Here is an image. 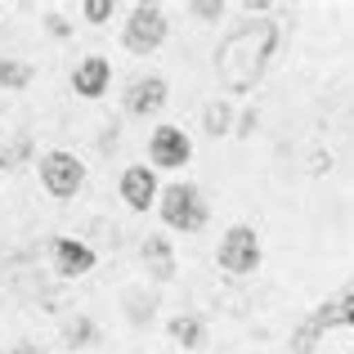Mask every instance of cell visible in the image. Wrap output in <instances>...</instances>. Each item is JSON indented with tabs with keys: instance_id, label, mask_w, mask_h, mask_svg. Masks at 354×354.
<instances>
[{
	"instance_id": "cell-5",
	"label": "cell",
	"mask_w": 354,
	"mask_h": 354,
	"mask_svg": "<svg viewBox=\"0 0 354 354\" xmlns=\"http://www.w3.org/2000/svg\"><path fill=\"white\" fill-rule=\"evenodd\" d=\"M166 32H171V23H166L162 5H135L130 9V23L121 27V45L130 54H153V50H162Z\"/></svg>"
},
{
	"instance_id": "cell-18",
	"label": "cell",
	"mask_w": 354,
	"mask_h": 354,
	"mask_svg": "<svg viewBox=\"0 0 354 354\" xmlns=\"http://www.w3.org/2000/svg\"><path fill=\"white\" fill-rule=\"evenodd\" d=\"M193 9V18H211V23H216V18H225V0H198V5H189Z\"/></svg>"
},
{
	"instance_id": "cell-14",
	"label": "cell",
	"mask_w": 354,
	"mask_h": 354,
	"mask_svg": "<svg viewBox=\"0 0 354 354\" xmlns=\"http://www.w3.org/2000/svg\"><path fill=\"white\" fill-rule=\"evenodd\" d=\"M202 126H207V135H229L234 130V104L229 99H211L207 104V113H202Z\"/></svg>"
},
{
	"instance_id": "cell-12",
	"label": "cell",
	"mask_w": 354,
	"mask_h": 354,
	"mask_svg": "<svg viewBox=\"0 0 354 354\" xmlns=\"http://www.w3.org/2000/svg\"><path fill=\"white\" fill-rule=\"evenodd\" d=\"M139 256H144V265H148V274L153 278H175V251H171V238H157V234H148L144 238V247H139Z\"/></svg>"
},
{
	"instance_id": "cell-21",
	"label": "cell",
	"mask_w": 354,
	"mask_h": 354,
	"mask_svg": "<svg viewBox=\"0 0 354 354\" xmlns=\"http://www.w3.org/2000/svg\"><path fill=\"white\" fill-rule=\"evenodd\" d=\"M9 354H41V350H36V346H14Z\"/></svg>"
},
{
	"instance_id": "cell-10",
	"label": "cell",
	"mask_w": 354,
	"mask_h": 354,
	"mask_svg": "<svg viewBox=\"0 0 354 354\" xmlns=\"http://www.w3.org/2000/svg\"><path fill=\"white\" fill-rule=\"evenodd\" d=\"M166 108V81L162 77H139L126 90V113L130 117H153Z\"/></svg>"
},
{
	"instance_id": "cell-4",
	"label": "cell",
	"mask_w": 354,
	"mask_h": 354,
	"mask_svg": "<svg viewBox=\"0 0 354 354\" xmlns=\"http://www.w3.org/2000/svg\"><path fill=\"white\" fill-rule=\"evenodd\" d=\"M260 260H265V247H260V234L251 225H229L225 238H220L216 247V265L225 269V274L234 278H247L260 269Z\"/></svg>"
},
{
	"instance_id": "cell-20",
	"label": "cell",
	"mask_w": 354,
	"mask_h": 354,
	"mask_svg": "<svg viewBox=\"0 0 354 354\" xmlns=\"http://www.w3.org/2000/svg\"><path fill=\"white\" fill-rule=\"evenodd\" d=\"M45 23H50V32H54V36H68V23H63L59 14H50V18H45Z\"/></svg>"
},
{
	"instance_id": "cell-2",
	"label": "cell",
	"mask_w": 354,
	"mask_h": 354,
	"mask_svg": "<svg viewBox=\"0 0 354 354\" xmlns=\"http://www.w3.org/2000/svg\"><path fill=\"white\" fill-rule=\"evenodd\" d=\"M292 354H354V292L319 305L296 328Z\"/></svg>"
},
{
	"instance_id": "cell-11",
	"label": "cell",
	"mask_w": 354,
	"mask_h": 354,
	"mask_svg": "<svg viewBox=\"0 0 354 354\" xmlns=\"http://www.w3.org/2000/svg\"><path fill=\"white\" fill-rule=\"evenodd\" d=\"M54 269L63 278H86L95 269V251L77 238H54Z\"/></svg>"
},
{
	"instance_id": "cell-13",
	"label": "cell",
	"mask_w": 354,
	"mask_h": 354,
	"mask_svg": "<svg viewBox=\"0 0 354 354\" xmlns=\"http://www.w3.org/2000/svg\"><path fill=\"white\" fill-rule=\"evenodd\" d=\"M166 332H171V341H175V346H184V350H198L202 341H207V328H202L198 314H180V319H171V323H166Z\"/></svg>"
},
{
	"instance_id": "cell-3",
	"label": "cell",
	"mask_w": 354,
	"mask_h": 354,
	"mask_svg": "<svg viewBox=\"0 0 354 354\" xmlns=\"http://www.w3.org/2000/svg\"><path fill=\"white\" fill-rule=\"evenodd\" d=\"M157 211H162V225L175 229V234H198V229L207 225V216H211L202 189H198V184H189V180L166 184V189L157 193Z\"/></svg>"
},
{
	"instance_id": "cell-6",
	"label": "cell",
	"mask_w": 354,
	"mask_h": 354,
	"mask_svg": "<svg viewBox=\"0 0 354 354\" xmlns=\"http://www.w3.org/2000/svg\"><path fill=\"white\" fill-rule=\"evenodd\" d=\"M36 171H41V184L50 198H77V189L86 184V166H81L77 153H63V148H50V153H41V162H36Z\"/></svg>"
},
{
	"instance_id": "cell-9",
	"label": "cell",
	"mask_w": 354,
	"mask_h": 354,
	"mask_svg": "<svg viewBox=\"0 0 354 354\" xmlns=\"http://www.w3.org/2000/svg\"><path fill=\"white\" fill-rule=\"evenodd\" d=\"M108 81H113V63H108L104 54L81 59L77 72H72V90H77L81 99H104L108 95Z\"/></svg>"
},
{
	"instance_id": "cell-16",
	"label": "cell",
	"mask_w": 354,
	"mask_h": 354,
	"mask_svg": "<svg viewBox=\"0 0 354 354\" xmlns=\"http://www.w3.org/2000/svg\"><path fill=\"white\" fill-rule=\"evenodd\" d=\"M63 341H68L72 350H81V346H95V323H90V319H72L68 328H63Z\"/></svg>"
},
{
	"instance_id": "cell-17",
	"label": "cell",
	"mask_w": 354,
	"mask_h": 354,
	"mask_svg": "<svg viewBox=\"0 0 354 354\" xmlns=\"http://www.w3.org/2000/svg\"><path fill=\"white\" fill-rule=\"evenodd\" d=\"M81 18H86V23H108V18H113V0H86V5H81Z\"/></svg>"
},
{
	"instance_id": "cell-8",
	"label": "cell",
	"mask_w": 354,
	"mask_h": 354,
	"mask_svg": "<svg viewBox=\"0 0 354 354\" xmlns=\"http://www.w3.org/2000/svg\"><path fill=\"white\" fill-rule=\"evenodd\" d=\"M157 171L153 166H126V175H121V202H126L130 211H148L157 207Z\"/></svg>"
},
{
	"instance_id": "cell-1",
	"label": "cell",
	"mask_w": 354,
	"mask_h": 354,
	"mask_svg": "<svg viewBox=\"0 0 354 354\" xmlns=\"http://www.w3.org/2000/svg\"><path fill=\"white\" fill-rule=\"evenodd\" d=\"M283 45V23L278 18H247L225 32V41L216 45V77L229 95H251L265 81V72L274 68V54Z\"/></svg>"
},
{
	"instance_id": "cell-15",
	"label": "cell",
	"mask_w": 354,
	"mask_h": 354,
	"mask_svg": "<svg viewBox=\"0 0 354 354\" xmlns=\"http://www.w3.org/2000/svg\"><path fill=\"white\" fill-rule=\"evenodd\" d=\"M0 86L5 90H27L32 86V68L18 59H0Z\"/></svg>"
},
{
	"instance_id": "cell-7",
	"label": "cell",
	"mask_w": 354,
	"mask_h": 354,
	"mask_svg": "<svg viewBox=\"0 0 354 354\" xmlns=\"http://www.w3.org/2000/svg\"><path fill=\"white\" fill-rule=\"evenodd\" d=\"M148 162H153V171H180L193 162V139L180 126H157L148 139Z\"/></svg>"
},
{
	"instance_id": "cell-19",
	"label": "cell",
	"mask_w": 354,
	"mask_h": 354,
	"mask_svg": "<svg viewBox=\"0 0 354 354\" xmlns=\"http://www.w3.org/2000/svg\"><path fill=\"white\" fill-rule=\"evenodd\" d=\"M23 153H27V144H18V148H9V153H0V171H9V166H14Z\"/></svg>"
}]
</instances>
